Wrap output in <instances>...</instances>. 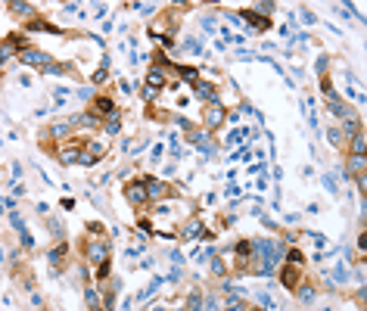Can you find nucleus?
Here are the masks:
<instances>
[{
    "mask_svg": "<svg viewBox=\"0 0 367 311\" xmlns=\"http://www.w3.org/2000/svg\"><path fill=\"white\" fill-rule=\"evenodd\" d=\"M13 53H16V41L10 38V41H7L4 47H0V69H4V63H7V59L13 56Z\"/></svg>",
    "mask_w": 367,
    "mask_h": 311,
    "instance_id": "2eb2a0df",
    "label": "nucleus"
},
{
    "mask_svg": "<svg viewBox=\"0 0 367 311\" xmlns=\"http://www.w3.org/2000/svg\"><path fill=\"white\" fill-rule=\"evenodd\" d=\"M69 69H72V66H66V63H63V66H53V63H50V66H47L44 72H47V75H66Z\"/></svg>",
    "mask_w": 367,
    "mask_h": 311,
    "instance_id": "b1692460",
    "label": "nucleus"
},
{
    "mask_svg": "<svg viewBox=\"0 0 367 311\" xmlns=\"http://www.w3.org/2000/svg\"><path fill=\"white\" fill-rule=\"evenodd\" d=\"M94 81H97V84L106 81V69H97V72H94Z\"/></svg>",
    "mask_w": 367,
    "mask_h": 311,
    "instance_id": "c9c22d12",
    "label": "nucleus"
},
{
    "mask_svg": "<svg viewBox=\"0 0 367 311\" xmlns=\"http://www.w3.org/2000/svg\"><path fill=\"white\" fill-rule=\"evenodd\" d=\"M324 187H327L330 193H336V180H333V177H330V174H327V177H324Z\"/></svg>",
    "mask_w": 367,
    "mask_h": 311,
    "instance_id": "72a5a7b5",
    "label": "nucleus"
},
{
    "mask_svg": "<svg viewBox=\"0 0 367 311\" xmlns=\"http://www.w3.org/2000/svg\"><path fill=\"white\" fill-rule=\"evenodd\" d=\"M78 165H87V168H90V165H97V156H90V153H84V156L78 159Z\"/></svg>",
    "mask_w": 367,
    "mask_h": 311,
    "instance_id": "7c9ffc66",
    "label": "nucleus"
},
{
    "mask_svg": "<svg viewBox=\"0 0 367 311\" xmlns=\"http://www.w3.org/2000/svg\"><path fill=\"white\" fill-rule=\"evenodd\" d=\"M78 159H81V143H78V140H69L66 150L59 153V162H63V165H75Z\"/></svg>",
    "mask_w": 367,
    "mask_h": 311,
    "instance_id": "f03ea898",
    "label": "nucleus"
},
{
    "mask_svg": "<svg viewBox=\"0 0 367 311\" xmlns=\"http://www.w3.org/2000/svg\"><path fill=\"white\" fill-rule=\"evenodd\" d=\"M143 190H146V199H162L165 196V184H162V180H146Z\"/></svg>",
    "mask_w": 367,
    "mask_h": 311,
    "instance_id": "6e6552de",
    "label": "nucleus"
},
{
    "mask_svg": "<svg viewBox=\"0 0 367 311\" xmlns=\"http://www.w3.org/2000/svg\"><path fill=\"white\" fill-rule=\"evenodd\" d=\"M364 162H367L364 156H352V162H348V168H345V174H348V171H358V174H361V171H364Z\"/></svg>",
    "mask_w": 367,
    "mask_h": 311,
    "instance_id": "6ab92c4d",
    "label": "nucleus"
},
{
    "mask_svg": "<svg viewBox=\"0 0 367 311\" xmlns=\"http://www.w3.org/2000/svg\"><path fill=\"white\" fill-rule=\"evenodd\" d=\"M187 311H203V296H199V292H190V299H187Z\"/></svg>",
    "mask_w": 367,
    "mask_h": 311,
    "instance_id": "aec40b11",
    "label": "nucleus"
},
{
    "mask_svg": "<svg viewBox=\"0 0 367 311\" xmlns=\"http://www.w3.org/2000/svg\"><path fill=\"white\" fill-rule=\"evenodd\" d=\"M19 240H22V246H25V249H31V246H34V236H31L28 230H22V233H19Z\"/></svg>",
    "mask_w": 367,
    "mask_h": 311,
    "instance_id": "c756f323",
    "label": "nucleus"
},
{
    "mask_svg": "<svg viewBox=\"0 0 367 311\" xmlns=\"http://www.w3.org/2000/svg\"><path fill=\"white\" fill-rule=\"evenodd\" d=\"M280 280H283L286 286H296V265H289V268L280 274Z\"/></svg>",
    "mask_w": 367,
    "mask_h": 311,
    "instance_id": "412c9836",
    "label": "nucleus"
},
{
    "mask_svg": "<svg viewBox=\"0 0 367 311\" xmlns=\"http://www.w3.org/2000/svg\"><path fill=\"white\" fill-rule=\"evenodd\" d=\"M10 221H13V227L19 230V233L25 230V224H22V215H19V212H10Z\"/></svg>",
    "mask_w": 367,
    "mask_h": 311,
    "instance_id": "bb28decb",
    "label": "nucleus"
},
{
    "mask_svg": "<svg viewBox=\"0 0 367 311\" xmlns=\"http://www.w3.org/2000/svg\"><path fill=\"white\" fill-rule=\"evenodd\" d=\"M66 252H69V246H66V243H59L56 249H50V255H47V262H50V265H59V262L66 259Z\"/></svg>",
    "mask_w": 367,
    "mask_h": 311,
    "instance_id": "4468645a",
    "label": "nucleus"
},
{
    "mask_svg": "<svg viewBox=\"0 0 367 311\" xmlns=\"http://www.w3.org/2000/svg\"><path fill=\"white\" fill-rule=\"evenodd\" d=\"M184 50H190V53H196V50H199V44H196V41H187V44H184Z\"/></svg>",
    "mask_w": 367,
    "mask_h": 311,
    "instance_id": "4c0bfd02",
    "label": "nucleus"
},
{
    "mask_svg": "<svg viewBox=\"0 0 367 311\" xmlns=\"http://www.w3.org/2000/svg\"><path fill=\"white\" fill-rule=\"evenodd\" d=\"M221 112H224V109L218 106V103H212V106H209V112H206V125H209V128L221 125Z\"/></svg>",
    "mask_w": 367,
    "mask_h": 311,
    "instance_id": "9d476101",
    "label": "nucleus"
},
{
    "mask_svg": "<svg viewBox=\"0 0 367 311\" xmlns=\"http://www.w3.org/2000/svg\"><path fill=\"white\" fill-rule=\"evenodd\" d=\"M72 134V121H56L50 128V137H59V140H66Z\"/></svg>",
    "mask_w": 367,
    "mask_h": 311,
    "instance_id": "9b49d317",
    "label": "nucleus"
},
{
    "mask_svg": "<svg viewBox=\"0 0 367 311\" xmlns=\"http://www.w3.org/2000/svg\"><path fill=\"white\" fill-rule=\"evenodd\" d=\"M153 311H168V308H153Z\"/></svg>",
    "mask_w": 367,
    "mask_h": 311,
    "instance_id": "ea45409f",
    "label": "nucleus"
},
{
    "mask_svg": "<svg viewBox=\"0 0 367 311\" xmlns=\"http://www.w3.org/2000/svg\"><path fill=\"white\" fill-rule=\"evenodd\" d=\"M165 84V75H162V69H150V72H146V87H162Z\"/></svg>",
    "mask_w": 367,
    "mask_h": 311,
    "instance_id": "f8f14e48",
    "label": "nucleus"
},
{
    "mask_svg": "<svg viewBox=\"0 0 367 311\" xmlns=\"http://www.w3.org/2000/svg\"><path fill=\"white\" fill-rule=\"evenodd\" d=\"M243 137H240V131H230V137H227V143H240Z\"/></svg>",
    "mask_w": 367,
    "mask_h": 311,
    "instance_id": "e433bc0d",
    "label": "nucleus"
},
{
    "mask_svg": "<svg viewBox=\"0 0 367 311\" xmlns=\"http://www.w3.org/2000/svg\"><path fill=\"white\" fill-rule=\"evenodd\" d=\"M156 289H159V280H153V283L146 286V289H140V292H137V299H150V296H153Z\"/></svg>",
    "mask_w": 367,
    "mask_h": 311,
    "instance_id": "393cba45",
    "label": "nucleus"
},
{
    "mask_svg": "<svg viewBox=\"0 0 367 311\" xmlns=\"http://www.w3.org/2000/svg\"><path fill=\"white\" fill-rule=\"evenodd\" d=\"M10 10H13L16 16H31V13H34L31 4H10Z\"/></svg>",
    "mask_w": 367,
    "mask_h": 311,
    "instance_id": "4be33fe9",
    "label": "nucleus"
},
{
    "mask_svg": "<svg viewBox=\"0 0 367 311\" xmlns=\"http://www.w3.org/2000/svg\"><path fill=\"white\" fill-rule=\"evenodd\" d=\"M180 240H206V227H203V221H199V218H193V221L184 227Z\"/></svg>",
    "mask_w": 367,
    "mask_h": 311,
    "instance_id": "7ed1b4c3",
    "label": "nucleus"
},
{
    "mask_svg": "<svg viewBox=\"0 0 367 311\" xmlns=\"http://www.w3.org/2000/svg\"><path fill=\"white\" fill-rule=\"evenodd\" d=\"M84 299H87V308H90V311H100V296H97V286H87V289H84Z\"/></svg>",
    "mask_w": 367,
    "mask_h": 311,
    "instance_id": "ddd939ff",
    "label": "nucleus"
},
{
    "mask_svg": "<svg viewBox=\"0 0 367 311\" xmlns=\"http://www.w3.org/2000/svg\"><path fill=\"white\" fill-rule=\"evenodd\" d=\"M206 311H218V302H215V299H209V302H206Z\"/></svg>",
    "mask_w": 367,
    "mask_h": 311,
    "instance_id": "58836bf2",
    "label": "nucleus"
},
{
    "mask_svg": "<svg viewBox=\"0 0 367 311\" xmlns=\"http://www.w3.org/2000/svg\"><path fill=\"white\" fill-rule=\"evenodd\" d=\"M106 255H109V249H106V243H97V240H94V243H90V246H87V259H90V265H94V268L106 262Z\"/></svg>",
    "mask_w": 367,
    "mask_h": 311,
    "instance_id": "39448f33",
    "label": "nucleus"
},
{
    "mask_svg": "<svg viewBox=\"0 0 367 311\" xmlns=\"http://www.w3.org/2000/svg\"><path fill=\"white\" fill-rule=\"evenodd\" d=\"M327 112L336 115V118H345V115H348V106H345L339 97H327Z\"/></svg>",
    "mask_w": 367,
    "mask_h": 311,
    "instance_id": "0eeeda50",
    "label": "nucleus"
},
{
    "mask_svg": "<svg viewBox=\"0 0 367 311\" xmlns=\"http://www.w3.org/2000/svg\"><path fill=\"white\" fill-rule=\"evenodd\" d=\"M118 118H109V125H106V134H118Z\"/></svg>",
    "mask_w": 367,
    "mask_h": 311,
    "instance_id": "2f4dec72",
    "label": "nucleus"
},
{
    "mask_svg": "<svg viewBox=\"0 0 367 311\" xmlns=\"http://www.w3.org/2000/svg\"><path fill=\"white\" fill-rule=\"evenodd\" d=\"M224 311H246V302L236 299V296H230V299L224 302Z\"/></svg>",
    "mask_w": 367,
    "mask_h": 311,
    "instance_id": "a211bd4d",
    "label": "nucleus"
},
{
    "mask_svg": "<svg viewBox=\"0 0 367 311\" xmlns=\"http://www.w3.org/2000/svg\"><path fill=\"white\" fill-rule=\"evenodd\" d=\"M299 299H302V302H311V299H315V289H311V286H302V289H299Z\"/></svg>",
    "mask_w": 367,
    "mask_h": 311,
    "instance_id": "c85d7f7f",
    "label": "nucleus"
},
{
    "mask_svg": "<svg viewBox=\"0 0 367 311\" xmlns=\"http://www.w3.org/2000/svg\"><path fill=\"white\" fill-rule=\"evenodd\" d=\"M94 115L100 118V115H106V118H118V109H115V103L109 100V97H97V103H94Z\"/></svg>",
    "mask_w": 367,
    "mask_h": 311,
    "instance_id": "f257e3e1",
    "label": "nucleus"
},
{
    "mask_svg": "<svg viewBox=\"0 0 367 311\" xmlns=\"http://www.w3.org/2000/svg\"><path fill=\"white\" fill-rule=\"evenodd\" d=\"M358 131H361L358 118H355V115H345V118H342V131H339V134H345V137H355Z\"/></svg>",
    "mask_w": 367,
    "mask_h": 311,
    "instance_id": "1a4fd4ad",
    "label": "nucleus"
},
{
    "mask_svg": "<svg viewBox=\"0 0 367 311\" xmlns=\"http://www.w3.org/2000/svg\"><path fill=\"white\" fill-rule=\"evenodd\" d=\"M19 59L28 63V66H38V69H47V66H50V59L44 56L41 50H22V53H19Z\"/></svg>",
    "mask_w": 367,
    "mask_h": 311,
    "instance_id": "20e7f679",
    "label": "nucleus"
},
{
    "mask_svg": "<svg viewBox=\"0 0 367 311\" xmlns=\"http://www.w3.org/2000/svg\"><path fill=\"white\" fill-rule=\"evenodd\" d=\"M90 156H97V159L103 156V143H100V140H94V143H90Z\"/></svg>",
    "mask_w": 367,
    "mask_h": 311,
    "instance_id": "473e14b6",
    "label": "nucleus"
},
{
    "mask_svg": "<svg viewBox=\"0 0 367 311\" xmlns=\"http://www.w3.org/2000/svg\"><path fill=\"white\" fill-rule=\"evenodd\" d=\"M364 146H367V140H364V131H358V134L352 137V153H355V156H364Z\"/></svg>",
    "mask_w": 367,
    "mask_h": 311,
    "instance_id": "dca6fc26",
    "label": "nucleus"
},
{
    "mask_svg": "<svg viewBox=\"0 0 367 311\" xmlns=\"http://www.w3.org/2000/svg\"><path fill=\"white\" fill-rule=\"evenodd\" d=\"M327 140L333 143V146H339V143H342V134H339V128H330V131H327Z\"/></svg>",
    "mask_w": 367,
    "mask_h": 311,
    "instance_id": "a878e982",
    "label": "nucleus"
},
{
    "mask_svg": "<svg viewBox=\"0 0 367 311\" xmlns=\"http://www.w3.org/2000/svg\"><path fill=\"white\" fill-rule=\"evenodd\" d=\"M143 97H146V100H156V97H159V90H156V87H146V90H143Z\"/></svg>",
    "mask_w": 367,
    "mask_h": 311,
    "instance_id": "f704fd0d",
    "label": "nucleus"
},
{
    "mask_svg": "<svg viewBox=\"0 0 367 311\" xmlns=\"http://www.w3.org/2000/svg\"><path fill=\"white\" fill-rule=\"evenodd\" d=\"M196 97H203V100H212V103L218 100V97H215V90H212L209 84H196Z\"/></svg>",
    "mask_w": 367,
    "mask_h": 311,
    "instance_id": "f3484780",
    "label": "nucleus"
},
{
    "mask_svg": "<svg viewBox=\"0 0 367 311\" xmlns=\"http://www.w3.org/2000/svg\"><path fill=\"white\" fill-rule=\"evenodd\" d=\"M327 66H330V59H327V56H318V63H315L318 75H327Z\"/></svg>",
    "mask_w": 367,
    "mask_h": 311,
    "instance_id": "cd10ccee",
    "label": "nucleus"
},
{
    "mask_svg": "<svg viewBox=\"0 0 367 311\" xmlns=\"http://www.w3.org/2000/svg\"><path fill=\"white\" fill-rule=\"evenodd\" d=\"M125 199L131 206H143L146 203V190H143V184H128L125 187Z\"/></svg>",
    "mask_w": 367,
    "mask_h": 311,
    "instance_id": "423d86ee",
    "label": "nucleus"
},
{
    "mask_svg": "<svg viewBox=\"0 0 367 311\" xmlns=\"http://www.w3.org/2000/svg\"><path fill=\"white\" fill-rule=\"evenodd\" d=\"M243 19H246L249 25H255V28H268V19H259L255 13H243Z\"/></svg>",
    "mask_w": 367,
    "mask_h": 311,
    "instance_id": "5701e85b",
    "label": "nucleus"
}]
</instances>
